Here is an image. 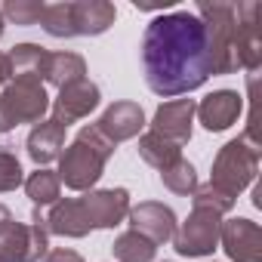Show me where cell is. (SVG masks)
Segmentation results:
<instances>
[{
    "instance_id": "30bf717a",
    "label": "cell",
    "mask_w": 262,
    "mask_h": 262,
    "mask_svg": "<svg viewBox=\"0 0 262 262\" xmlns=\"http://www.w3.org/2000/svg\"><path fill=\"white\" fill-rule=\"evenodd\" d=\"M194 102L191 99H173V102H164L155 114V129L151 133L176 142L179 148L191 139V117H194Z\"/></svg>"
},
{
    "instance_id": "ac0fdd59",
    "label": "cell",
    "mask_w": 262,
    "mask_h": 262,
    "mask_svg": "<svg viewBox=\"0 0 262 262\" xmlns=\"http://www.w3.org/2000/svg\"><path fill=\"white\" fill-rule=\"evenodd\" d=\"M50 231L56 234H68V237H83L90 231V222H86V213L80 207L77 198H68V201H59L50 213V219H43Z\"/></svg>"
},
{
    "instance_id": "8992f818",
    "label": "cell",
    "mask_w": 262,
    "mask_h": 262,
    "mask_svg": "<svg viewBox=\"0 0 262 262\" xmlns=\"http://www.w3.org/2000/svg\"><path fill=\"white\" fill-rule=\"evenodd\" d=\"M259 4H237L234 7V62L237 68L256 71L262 62V34H259Z\"/></svg>"
},
{
    "instance_id": "cb8c5ba5",
    "label": "cell",
    "mask_w": 262,
    "mask_h": 262,
    "mask_svg": "<svg viewBox=\"0 0 262 262\" xmlns=\"http://www.w3.org/2000/svg\"><path fill=\"white\" fill-rule=\"evenodd\" d=\"M161 179H164V185H167L170 191H176V194H188V191H194V188H198L194 167H191L188 161H182V158H179L173 167L161 170Z\"/></svg>"
},
{
    "instance_id": "e0dca14e",
    "label": "cell",
    "mask_w": 262,
    "mask_h": 262,
    "mask_svg": "<svg viewBox=\"0 0 262 262\" xmlns=\"http://www.w3.org/2000/svg\"><path fill=\"white\" fill-rule=\"evenodd\" d=\"M71 19L74 34H102L108 25H114V7L102 0H83V4H71Z\"/></svg>"
},
{
    "instance_id": "4fadbf2b",
    "label": "cell",
    "mask_w": 262,
    "mask_h": 262,
    "mask_svg": "<svg viewBox=\"0 0 262 262\" xmlns=\"http://www.w3.org/2000/svg\"><path fill=\"white\" fill-rule=\"evenodd\" d=\"M142 123H145V114H142V108L136 102H114L102 114V120L96 123V129L114 145L120 139H133L142 129Z\"/></svg>"
},
{
    "instance_id": "7a4b0ae2",
    "label": "cell",
    "mask_w": 262,
    "mask_h": 262,
    "mask_svg": "<svg viewBox=\"0 0 262 262\" xmlns=\"http://www.w3.org/2000/svg\"><path fill=\"white\" fill-rule=\"evenodd\" d=\"M111 151H114V145L96 126H83L77 133V139L65 148L62 161H59V182H65L74 191L90 188L102 176V167L111 158Z\"/></svg>"
},
{
    "instance_id": "ffe728a7",
    "label": "cell",
    "mask_w": 262,
    "mask_h": 262,
    "mask_svg": "<svg viewBox=\"0 0 262 262\" xmlns=\"http://www.w3.org/2000/svg\"><path fill=\"white\" fill-rule=\"evenodd\" d=\"M139 155H142L151 167H158V170H167V167H173V164L182 158V155H179V145L170 142V139H164V136H158V133H145V136H142Z\"/></svg>"
},
{
    "instance_id": "5bb4252c",
    "label": "cell",
    "mask_w": 262,
    "mask_h": 262,
    "mask_svg": "<svg viewBox=\"0 0 262 262\" xmlns=\"http://www.w3.org/2000/svg\"><path fill=\"white\" fill-rule=\"evenodd\" d=\"M194 111L201 114V123L207 129H225L241 114V96L231 93V90H219V93H210Z\"/></svg>"
},
{
    "instance_id": "83f0119b",
    "label": "cell",
    "mask_w": 262,
    "mask_h": 262,
    "mask_svg": "<svg viewBox=\"0 0 262 262\" xmlns=\"http://www.w3.org/2000/svg\"><path fill=\"white\" fill-rule=\"evenodd\" d=\"M47 262H83L74 250H53L50 256H47Z\"/></svg>"
},
{
    "instance_id": "9a60e30c",
    "label": "cell",
    "mask_w": 262,
    "mask_h": 262,
    "mask_svg": "<svg viewBox=\"0 0 262 262\" xmlns=\"http://www.w3.org/2000/svg\"><path fill=\"white\" fill-rule=\"evenodd\" d=\"M47 62H50V53L34 47V43H22L7 56L10 77H16V80H40V77H47Z\"/></svg>"
},
{
    "instance_id": "f546056e",
    "label": "cell",
    "mask_w": 262,
    "mask_h": 262,
    "mask_svg": "<svg viewBox=\"0 0 262 262\" xmlns=\"http://www.w3.org/2000/svg\"><path fill=\"white\" fill-rule=\"evenodd\" d=\"M0 34H4V16H0Z\"/></svg>"
},
{
    "instance_id": "7402d4cb",
    "label": "cell",
    "mask_w": 262,
    "mask_h": 262,
    "mask_svg": "<svg viewBox=\"0 0 262 262\" xmlns=\"http://www.w3.org/2000/svg\"><path fill=\"white\" fill-rule=\"evenodd\" d=\"M25 191H28V198H31L37 207H43V204H56V198H59V176L50 173V170H37V173L28 176Z\"/></svg>"
},
{
    "instance_id": "d4e9b609",
    "label": "cell",
    "mask_w": 262,
    "mask_h": 262,
    "mask_svg": "<svg viewBox=\"0 0 262 262\" xmlns=\"http://www.w3.org/2000/svg\"><path fill=\"white\" fill-rule=\"evenodd\" d=\"M47 4H37V0H10L4 7V16H10L16 25H37L43 16Z\"/></svg>"
},
{
    "instance_id": "484cf974",
    "label": "cell",
    "mask_w": 262,
    "mask_h": 262,
    "mask_svg": "<svg viewBox=\"0 0 262 262\" xmlns=\"http://www.w3.org/2000/svg\"><path fill=\"white\" fill-rule=\"evenodd\" d=\"M194 207H207V210H213V213H225V210H231L234 207V198H228L225 191H219L216 185H201V188H194Z\"/></svg>"
},
{
    "instance_id": "2e32d148",
    "label": "cell",
    "mask_w": 262,
    "mask_h": 262,
    "mask_svg": "<svg viewBox=\"0 0 262 262\" xmlns=\"http://www.w3.org/2000/svg\"><path fill=\"white\" fill-rule=\"evenodd\" d=\"M62 145H65V126L59 120H40L28 136V155L37 164H50L53 158H59Z\"/></svg>"
},
{
    "instance_id": "7c38bea8",
    "label": "cell",
    "mask_w": 262,
    "mask_h": 262,
    "mask_svg": "<svg viewBox=\"0 0 262 262\" xmlns=\"http://www.w3.org/2000/svg\"><path fill=\"white\" fill-rule=\"evenodd\" d=\"M129 222H133L136 234L148 237L155 247L164 244V241H170L176 234V216H173V210L164 207V204H155V201L139 204L133 213H129Z\"/></svg>"
},
{
    "instance_id": "9c48e42d",
    "label": "cell",
    "mask_w": 262,
    "mask_h": 262,
    "mask_svg": "<svg viewBox=\"0 0 262 262\" xmlns=\"http://www.w3.org/2000/svg\"><path fill=\"white\" fill-rule=\"evenodd\" d=\"M225 253L234 262H262V231L250 219H231L219 228Z\"/></svg>"
},
{
    "instance_id": "3957f363",
    "label": "cell",
    "mask_w": 262,
    "mask_h": 262,
    "mask_svg": "<svg viewBox=\"0 0 262 262\" xmlns=\"http://www.w3.org/2000/svg\"><path fill=\"white\" fill-rule=\"evenodd\" d=\"M50 108L47 90L40 80H13L0 93V133L19 126V123H37Z\"/></svg>"
},
{
    "instance_id": "277c9868",
    "label": "cell",
    "mask_w": 262,
    "mask_h": 262,
    "mask_svg": "<svg viewBox=\"0 0 262 262\" xmlns=\"http://www.w3.org/2000/svg\"><path fill=\"white\" fill-rule=\"evenodd\" d=\"M256 164H259V151L247 142V139H234L228 142L213 164V179L210 185H216L219 191H225L228 198H234L241 188H247L256 176Z\"/></svg>"
},
{
    "instance_id": "52a82bcc",
    "label": "cell",
    "mask_w": 262,
    "mask_h": 262,
    "mask_svg": "<svg viewBox=\"0 0 262 262\" xmlns=\"http://www.w3.org/2000/svg\"><path fill=\"white\" fill-rule=\"evenodd\" d=\"M176 250L182 256H204L216 247L219 241V213L207 210V207H194L191 219L173 234Z\"/></svg>"
},
{
    "instance_id": "ba28073f",
    "label": "cell",
    "mask_w": 262,
    "mask_h": 262,
    "mask_svg": "<svg viewBox=\"0 0 262 262\" xmlns=\"http://www.w3.org/2000/svg\"><path fill=\"white\" fill-rule=\"evenodd\" d=\"M90 228H111L117 225L126 213H129V194L123 188H111V191H90L83 198H77Z\"/></svg>"
},
{
    "instance_id": "44dd1931",
    "label": "cell",
    "mask_w": 262,
    "mask_h": 262,
    "mask_svg": "<svg viewBox=\"0 0 262 262\" xmlns=\"http://www.w3.org/2000/svg\"><path fill=\"white\" fill-rule=\"evenodd\" d=\"M114 256L120 262H151L155 259V244L136 231H126L114 241Z\"/></svg>"
},
{
    "instance_id": "5b68a950",
    "label": "cell",
    "mask_w": 262,
    "mask_h": 262,
    "mask_svg": "<svg viewBox=\"0 0 262 262\" xmlns=\"http://www.w3.org/2000/svg\"><path fill=\"white\" fill-rule=\"evenodd\" d=\"M47 253V225L40 213L31 219V225L4 219L0 222V262H34Z\"/></svg>"
},
{
    "instance_id": "603a6c76",
    "label": "cell",
    "mask_w": 262,
    "mask_h": 262,
    "mask_svg": "<svg viewBox=\"0 0 262 262\" xmlns=\"http://www.w3.org/2000/svg\"><path fill=\"white\" fill-rule=\"evenodd\" d=\"M40 25L53 34V37H71L74 34V19H71V4H50L43 7Z\"/></svg>"
},
{
    "instance_id": "d6986e66",
    "label": "cell",
    "mask_w": 262,
    "mask_h": 262,
    "mask_svg": "<svg viewBox=\"0 0 262 262\" xmlns=\"http://www.w3.org/2000/svg\"><path fill=\"white\" fill-rule=\"evenodd\" d=\"M83 74H86V62H83L77 53H50V62H47V80L56 83L59 90L68 86V83L83 80Z\"/></svg>"
},
{
    "instance_id": "6da1fadb",
    "label": "cell",
    "mask_w": 262,
    "mask_h": 262,
    "mask_svg": "<svg viewBox=\"0 0 262 262\" xmlns=\"http://www.w3.org/2000/svg\"><path fill=\"white\" fill-rule=\"evenodd\" d=\"M142 65L145 80L158 96L198 90L213 74L204 22L185 10L158 16L142 37Z\"/></svg>"
},
{
    "instance_id": "4316f807",
    "label": "cell",
    "mask_w": 262,
    "mask_h": 262,
    "mask_svg": "<svg viewBox=\"0 0 262 262\" xmlns=\"http://www.w3.org/2000/svg\"><path fill=\"white\" fill-rule=\"evenodd\" d=\"M22 182V167L16 161V155L0 151V191H13Z\"/></svg>"
},
{
    "instance_id": "8fae6325",
    "label": "cell",
    "mask_w": 262,
    "mask_h": 262,
    "mask_svg": "<svg viewBox=\"0 0 262 262\" xmlns=\"http://www.w3.org/2000/svg\"><path fill=\"white\" fill-rule=\"evenodd\" d=\"M96 105H99V86L83 77L77 83L62 86V93H59V99L53 105V120H59L62 126H68V123L86 117Z\"/></svg>"
},
{
    "instance_id": "f1b7e54d",
    "label": "cell",
    "mask_w": 262,
    "mask_h": 262,
    "mask_svg": "<svg viewBox=\"0 0 262 262\" xmlns=\"http://www.w3.org/2000/svg\"><path fill=\"white\" fill-rule=\"evenodd\" d=\"M10 80V68H7V56H0V83Z\"/></svg>"
}]
</instances>
